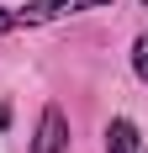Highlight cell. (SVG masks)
Listing matches in <instances>:
<instances>
[{
  "instance_id": "3",
  "label": "cell",
  "mask_w": 148,
  "mask_h": 153,
  "mask_svg": "<svg viewBox=\"0 0 148 153\" xmlns=\"http://www.w3.org/2000/svg\"><path fill=\"white\" fill-rule=\"evenodd\" d=\"M106 153H138V127L127 122V116L111 122V132H106Z\"/></svg>"
},
{
  "instance_id": "1",
  "label": "cell",
  "mask_w": 148,
  "mask_h": 153,
  "mask_svg": "<svg viewBox=\"0 0 148 153\" xmlns=\"http://www.w3.org/2000/svg\"><path fill=\"white\" fill-rule=\"evenodd\" d=\"M117 0H32L27 11H16V27H37V21H58V16H79V11H101Z\"/></svg>"
},
{
  "instance_id": "2",
  "label": "cell",
  "mask_w": 148,
  "mask_h": 153,
  "mask_svg": "<svg viewBox=\"0 0 148 153\" xmlns=\"http://www.w3.org/2000/svg\"><path fill=\"white\" fill-rule=\"evenodd\" d=\"M64 148H69V122H64L58 106H48V111H43V127H37V148H32V153H64Z\"/></svg>"
},
{
  "instance_id": "5",
  "label": "cell",
  "mask_w": 148,
  "mask_h": 153,
  "mask_svg": "<svg viewBox=\"0 0 148 153\" xmlns=\"http://www.w3.org/2000/svg\"><path fill=\"white\" fill-rule=\"evenodd\" d=\"M16 27V11H0V32H11Z\"/></svg>"
},
{
  "instance_id": "4",
  "label": "cell",
  "mask_w": 148,
  "mask_h": 153,
  "mask_svg": "<svg viewBox=\"0 0 148 153\" xmlns=\"http://www.w3.org/2000/svg\"><path fill=\"white\" fill-rule=\"evenodd\" d=\"M132 69H138V79H148V32L132 42Z\"/></svg>"
}]
</instances>
